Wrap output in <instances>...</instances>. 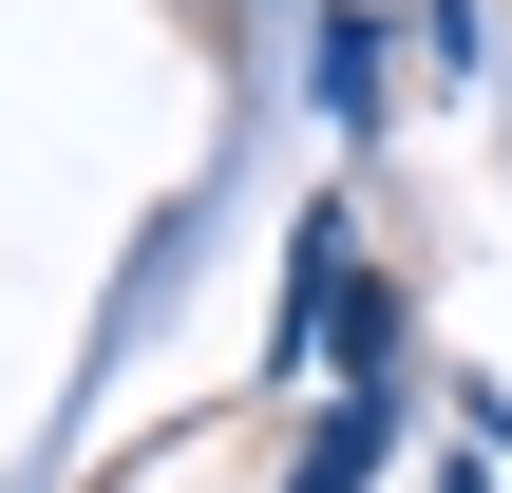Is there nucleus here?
Returning <instances> with one entry per match:
<instances>
[{
	"instance_id": "obj_1",
	"label": "nucleus",
	"mask_w": 512,
	"mask_h": 493,
	"mask_svg": "<svg viewBox=\"0 0 512 493\" xmlns=\"http://www.w3.org/2000/svg\"><path fill=\"white\" fill-rule=\"evenodd\" d=\"M361 456H380V399H342V418L304 437V493H361Z\"/></svg>"
}]
</instances>
